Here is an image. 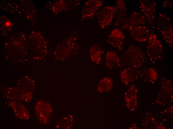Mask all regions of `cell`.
Instances as JSON below:
<instances>
[{
    "label": "cell",
    "instance_id": "6da1fadb",
    "mask_svg": "<svg viewBox=\"0 0 173 129\" xmlns=\"http://www.w3.org/2000/svg\"><path fill=\"white\" fill-rule=\"evenodd\" d=\"M147 60L145 54L138 46L130 45L120 58V66L138 69L142 67Z\"/></svg>",
    "mask_w": 173,
    "mask_h": 129
},
{
    "label": "cell",
    "instance_id": "7a4b0ae2",
    "mask_svg": "<svg viewBox=\"0 0 173 129\" xmlns=\"http://www.w3.org/2000/svg\"><path fill=\"white\" fill-rule=\"evenodd\" d=\"M157 29L169 47H173V27L171 20L167 15L159 13L156 22Z\"/></svg>",
    "mask_w": 173,
    "mask_h": 129
},
{
    "label": "cell",
    "instance_id": "3957f363",
    "mask_svg": "<svg viewBox=\"0 0 173 129\" xmlns=\"http://www.w3.org/2000/svg\"><path fill=\"white\" fill-rule=\"evenodd\" d=\"M146 54L151 62H154L160 60L163 54V46L156 35L150 33L148 39Z\"/></svg>",
    "mask_w": 173,
    "mask_h": 129
},
{
    "label": "cell",
    "instance_id": "277c9868",
    "mask_svg": "<svg viewBox=\"0 0 173 129\" xmlns=\"http://www.w3.org/2000/svg\"><path fill=\"white\" fill-rule=\"evenodd\" d=\"M139 8L144 16L146 23L151 28H155L156 3L153 0H139Z\"/></svg>",
    "mask_w": 173,
    "mask_h": 129
},
{
    "label": "cell",
    "instance_id": "5b68a950",
    "mask_svg": "<svg viewBox=\"0 0 173 129\" xmlns=\"http://www.w3.org/2000/svg\"><path fill=\"white\" fill-rule=\"evenodd\" d=\"M116 9V6H106L98 12L96 18L101 28L105 29L111 25L115 16Z\"/></svg>",
    "mask_w": 173,
    "mask_h": 129
},
{
    "label": "cell",
    "instance_id": "8992f818",
    "mask_svg": "<svg viewBox=\"0 0 173 129\" xmlns=\"http://www.w3.org/2000/svg\"><path fill=\"white\" fill-rule=\"evenodd\" d=\"M125 36L121 30L117 28L113 29L107 38V42L112 46L119 50L123 49Z\"/></svg>",
    "mask_w": 173,
    "mask_h": 129
},
{
    "label": "cell",
    "instance_id": "52a82bcc",
    "mask_svg": "<svg viewBox=\"0 0 173 129\" xmlns=\"http://www.w3.org/2000/svg\"><path fill=\"white\" fill-rule=\"evenodd\" d=\"M146 23L145 19L142 14L138 12H134L122 25L121 30H129L137 26L144 25Z\"/></svg>",
    "mask_w": 173,
    "mask_h": 129
},
{
    "label": "cell",
    "instance_id": "ba28073f",
    "mask_svg": "<svg viewBox=\"0 0 173 129\" xmlns=\"http://www.w3.org/2000/svg\"><path fill=\"white\" fill-rule=\"evenodd\" d=\"M104 4L100 0H90L85 5L82 12V16L84 18L92 17L98 11Z\"/></svg>",
    "mask_w": 173,
    "mask_h": 129
},
{
    "label": "cell",
    "instance_id": "9c48e42d",
    "mask_svg": "<svg viewBox=\"0 0 173 129\" xmlns=\"http://www.w3.org/2000/svg\"><path fill=\"white\" fill-rule=\"evenodd\" d=\"M115 25L119 27L123 25L127 20V8L125 2L122 0L117 1Z\"/></svg>",
    "mask_w": 173,
    "mask_h": 129
},
{
    "label": "cell",
    "instance_id": "30bf717a",
    "mask_svg": "<svg viewBox=\"0 0 173 129\" xmlns=\"http://www.w3.org/2000/svg\"><path fill=\"white\" fill-rule=\"evenodd\" d=\"M129 30L133 38L136 41L141 42L147 41L150 33L148 28L144 25L133 27Z\"/></svg>",
    "mask_w": 173,
    "mask_h": 129
},
{
    "label": "cell",
    "instance_id": "8fae6325",
    "mask_svg": "<svg viewBox=\"0 0 173 129\" xmlns=\"http://www.w3.org/2000/svg\"><path fill=\"white\" fill-rule=\"evenodd\" d=\"M140 72L137 68H125L121 72V80L124 84L128 85L137 78L140 75Z\"/></svg>",
    "mask_w": 173,
    "mask_h": 129
},
{
    "label": "cell",
    "instance_id": "7c38bea8",
    "mask_svg": "<svg viewBox=\"0 0 173 129\" xmlns=\"http://www.w3.org/2000/svg\"><path fill=\"white\" fill-rule=\"evenodd\" d=\"M105 65L108 68L112 69L120 66V58L113 51H108L105 56Z\"/></svg>",
    "mask_w": 173,
    "mask_h": 129
},
{
    "label": "cell",
    "instance_id": "4fadbf2b",
    "mask_svg": "<svg viewBox=\"0 0 173 129\" xmlns=\"http://www.w3.org/2000/svg\"><path fill=\"white\" fill-rule=\"evenodd\" d=\"M140 75L143 80L152 83L156 81L158 78L156 71L152 68H144L140 71Z\"/></svg>",
    "mask_w": 173,
    "mask_h": 129
},
{
    "label": "cell",
    "instance_id": "5bb4252c",
    "mask_svg": "<svg viewBox=\"0 0 173 129\" xmlns=\"http://www.w3.org/2000/svg\"><path fill=\"white\" fill-rule=\"evenodd\" d=\"M103 53V50L99 45L95 44L93 46L90 50V57L92 61L97 64H100Z\"/></svg>",
    "mask_w": 173,
    "mask_h": 129
},
{
    "label": "cell",
    "instance_id": "9a60e30c",
    "mask_svg": "<svg viewBox=\"0 0 173 129\" xmlns=\"http://www.w3.org/2000/svg\"><path fill=\"white\" fill-rule=\"evenodd\" d=\"M137 89L134 85H131L126 91L125 94V99L129 108L131 109L132 108V104H133L134 97L136 96Z\"/></svg>",
    "mask_w": 173,
    "mask_h": 129
},
{
    "label": "cell",
    "instance_id": "2e32d148",
    "mask_svg": "<svg viewBox=\"0 0 173 129\" xmlns=\"http://www.w3.org/2000/svg\"><path fill=\"white\" fill-rule=\"evenodd\" d=\"M113 82L112 79L106 77L101 79L97 86V90L100 93H105L109 91L112 88Z\"/></svg>",
    "mask_w": 173,
    "mask_h": 129
},
{
    "label": "cell",
    "instance_id": "e0dca14e",
    "mask_svg": "<svg viewBox=\"0 0 173 129\" xmlns=\"http://www.w3.org/2000/svg\"><path fill=\"white\" fill-rule=\"evenodd\" d=\"M162 6L164 8H169L172 9L173 7V0H166L162 3Z\"/></svg>",
    "mask_w": 173,
    "mask_h": 129
}]
</instances>
